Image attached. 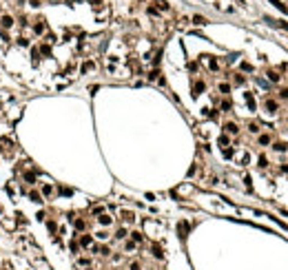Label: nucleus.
Wrapping results in <instances>:
<instances>
[{"label": "nucleus", "instance_id": "obj_2", "mask_svg": "<svg viewBox=\"0 0 288 270\" xmlns=\"http://www.w3.org/2000/svg\"><path fill=\"white\" fill-rule=\"evenodd\" d=\"M0 25H2L4 29H11V27H13V18H11V16H2V18H0Z\"/></svg>", "mask_w": 288, "mask_h": 270}, {"label": "nucleus", "instance_id": "obj_27", "mask_svg": "<svg viewBox=\"0 0 288 270\" xmlns=\"http://www.w3.org/2000/svg\"><path fill=\"white\" fill-rule=\"evenodd\" d=\"M42 53H44V55H49V53H51V49H49L47 44H42Z\"/></svg>", "mask_w": 288, "mask_h": 270}, {"label": "nucleus", "instance_id": "obj_26", "mask_svg": "<svg viewBox=\"0 0 288 270\" xmlns=\"http://www.w3.org/2000/svg\"><path fill=\"white\" fill-rule=\"evenodd\" d=\"M208 66H211V69H217V60H208Z\"/></svg>", "mask_w": 288, "mask_h": 270}, {"label": "nucleus", "instance_id": "obj_5", "mask_svg": "<svg viewBox=\"0 0 288 270\" xmlns=\"http://www.w3.org/2000/svg\"><path fill=\"white\" fill-rule=\"evenodd\" d=\"M224 128H226V133H230V135H235L237 131H239V128H237V124H235V122H228V124L224 126Z\"/></svg>", "mask_w": 288, "mask_h": 270}, {"label": "nucleus", "instance_id": "obj_17", "mask_svg": "<svg viewBox=\"0 0 288 270\" xmlns=\"http://www.w3.org/2000/svg\"><path fill=\"white\" fill-rule=\"evenodd\" d=\"M268 142H270V135H259V144H262V146L268 144Z\"/></svg>", "mask_w": 288, "mask_h": 270}, {"label": "nucleus", "instance_id": "obj_7", "mask_svg": "<svg viewBox=\"0 0 288 270\" xmlns=\"http://www.w3.org/2000/svg\"><path fill=\"white\" fill-rule=\"evenodd\" d=\"M273 148H275V151H286V148H288V144H286V142H275V144H273Z\"/></svg>", "mask_w": 288, "mask_h": 270}, {"label": "nucleus", "instance_id": "obj_3", "mask_svg": "<svg viewBox=\"0 0 288 270\" xmlns=\"http://www.w3.org/2000/svg\"><path fill=\"white\" fill-rule=\"evenodd\" d=\"M270 2H273V4H275V7H277V9L281 11V13H286V16H288V7H286V4H284V2H281V0H270Z\"/></svg>", "mask_w": 288, "mask_h": 270}, {"label": "nucleus", "instance_id": "obj_15", "mask_svg": "<svg viewBox=\"0 0 288 270\" xmlns=\"http://www.w3.org/2000/svg\"><path fill=\"white\" fill-rule=\"evenodd\" d=\"M91 241H93V239L89 237V235H84V237L80 239V244H82V246H91Z\"/></svg>", "mask_w": 288, "mask_h": 270}, {"label": "nucleus", "instance_id": "obj_13", "mask_svg": "<svg viewBox=\"0 0 288 270\" xmlns=\"http://www.w3.org/2000/svg\"><path fill=\"white\" fill-rule=\"evenodd\" d=\"M268 80H270V82H279V75H277L275 71H268Z\"/></svg>", "mask_w": 288, "mask_h": 270}, {"label": "nucleus", "instance_id": "obj_23", "mask_svg": "<svg viewBox=\"0 0 288 270\" xmlns=\"http://www.w3.org/2000/svg\"><path fill=\"white\" fill-rule=\"evenodd\" d=\"M266 164H268V160H266V157H264V155H262V157H259V166H262V168H264V166H266Z\"/></svg>", "mask_w": 288, "mask_h": 270}, {"label": "nucleus", "instance_id": "obj_24", "mask_svg": "<svg viewBox=\"0 0 288 270\" xmlns=\"http://www.w3.org/2000/svg\"><path fill=\"white\" fill-rule=\"evenodd\" d=\"M157 4H160V9H164V11H166V9H168V4H166V2H164V0H157Z\"/></svg>", "mask_w": 288, "mask_h": 270}, {"label": "nucleus", "instance_id": "obj_9", "mask_svg": "<svg viewBox=\"0 0 288 270\" xmlns=\"http://www.w3.org/2000/svg\"><path fill=\"white\" fill-rule=\"evenodd\" d=\"M246 102H248V106H251V111H255V100H253L251 93H246Z\"/></svg>", "mask_w": 288, "mask_h": 270}, {"label": "nucleus", "instance_id": "obj_30", "mask_svg": "<svg viewBox=\"0 0 288 270\" xmlns=\"http://www.w3.org/2000/svg\"><path fill=\"white\" fill-rule=\"evenodd\" d=\"M279 95H281L284 100H288V89H281V93H279Z\"/></svg>", "mask_w": 288, "mask_h": 270}, {"label": "nucleus", "instance_id": "obj_12", "mask_svg": "<svg viewBox=\"0 0 288 270\" xmlns=\"http://www.w3.org/2000/svg\"><path fill=\"white\" fill-rule=\"evenodd\" d=\"M219 146H222V148L228 146V137H226V135H219Z\"/></svg>", "mask_w": 288, "mask_h": 270}, {"label": "nucleus", "instance_id": "obj_11", "mask_svg": "<svg viewBox=\"0 0 288 270\" xmlns=\"http://www.w3.org/2000/svg\"><path fill=\"white\" fill-rule=\"evenodd\" d=\"M100 219V224H102V226H109V224H111V217L109 215H102V217H98Z\"/></svg>", "mask_w": 288, "mask_h": 270}, {"label": "nucleus", "instance_id": "obj_8", "mask_svg": "<svg viewBox=\"0 0 288 270\" xmlns=\"http://www.w3.org/2000/svg\"><path fill=\"white\" fill-rule=\"evenodd\" d=\"M151 250H153V257H157V259H162V257H164V255H162V248H160V246H153Z\"/></svg>", "mask_w": 288, "mask_h": 270}, {"label": "nucleus", "instance_id": "obj_21", "mask_svg": "<svg viewBox=\"0 0 288 270\" xmlns=\"http://www.w3.org/2000/svg\"><path fill=\"white\" fill-rule=\"evenodd\" d=\"M219 91H222V93H228L230 87H228V84H219Z\"/></svg>", "mask_w": 288, "mask_h": 270}, {"label": "nucleus", "instance_id": "obj_22", "mask_svg": "<svg viewBox=\"0 0 288 270\" xmlns=\"http://www.w3.org/2000/svg\"><path fill=\"white\" fill-rule=\"evenodd\" d=\"M31 199H33V201H42V199H40V193H36V190L31 193Z\"/></svg>", "mask_w": 288, "mask_h": 270}, {"label": "nucleus", "instance_id": "obj_10", "mask_svg": "<svg viewBox=\"0 0 288 270\" xmlns=\"http://www.w3.org/2000/svg\"><path fill=\"white\" fill-rule=\"evenodd\" d=\"M266 106H268V111H270V113H275V111H277V102H273V100H268V102H266Z\"/></svg>", "mask_w": 288, "mask_h": 270}, {"label": "nucleus", "instance_id": "obj_14", "mask_svg": "<svg viewBox=\"0 0 288 270\" xmlns=\"http://www.w3.org/2000/svg\"><path fill=\"white\" fill-rule=\"evenodd\" d=\"M25 182L33 184V182H36V175H33V173H25Z\"/></svg>", "mask_w": 288, "mask_h": 270}, {"label": "nucleus", "instance_id": "obj_16", "mask_svg": "<svg viewBox=\"0 0 288 270\" xmlns=\"http://www.w3.org/2000/svg\"><path fill=\"white\" fill-rule=\"evenodd\" d=\"M33 31H36V33H42V31H44V25H42V20H38V25L33 27Z\"/></svg>", "mask_w": 288, "mask_h": 270}, {"label": "nucleus", "instance_id": "obj_28", "mask_svg": "<svg viewBox=\"0 0 288 270\" xmlns=\"http://www.w3.org/2000/svg\"><path fill=\"white\" fill-rule=\"evenodd\" d=\"M235 84H244V78H242V75H235Z\"/></svg>", "mask_w": 288, "mask_h": 270}, {"label": "nucleus", "instance_id": "obj_4", "mask_svg": "<svg viewBox=\"0 0 288 270\" xmlns=\"http://www.w3.org/2000/svg\"><path fill=\"white\" fill-rule=\"evenodd\" d=\"M186 235H189V224H186V222H180V237H186Z\"/></svg>", "mask_w": 288, "mask_h": 270}, {"label": "nucleus", "instance_id": "obj_31", "mask_svg": "<svg viewBox=\"0 0 288 270\" xmlns=\"http://www.w3.org/2000/svg\"><path fill=\"white\" fill-rule=\"evenodd\" d=\"M31 7H40V0H31Z\"/></svg>", "mask_w": 288, "mask_h": 270}, {"label": "nucleus", "instance_id": "obj_6", "mask_svg": "<svg viewBox=\"0 0 288 270\" xmlns=\"http://www.w3.org/2000/svg\"><path fill=\"white\" fill-rule=\"evenodd\" d=\"M202 91H204V82H195V87H193V95H200Z\"/></svg>", "mask_w": 288, "mask_h": 270}, {"label": "nucleus", "instance_id": "obj_19", "mask_svg": "<svg viewBox=\"0 0 288 270\" xmlns=\"http://www.w3.org/2000/svg\"><path fill=\"white\" fill-rule=\"evenodd\" d=\"M115 237H117V239H124V237H126V230H124V228H120V230L115 233Z\"/></svg>", "mask_w": 288, "mask_h": 270}, {"label": "nucleus", "instance_id": "obj_29", "mask_svg": "<svg viewBox=\"0 0 288 270\" xmlns=\"http://www.w3.org/2000/svg\"><path fill=\"white\" fill-rule=\"evenodd\" d=\"M248 128H251V131H253V133H257V131H259V126L255 124V122H253V124H251V126H248Z\"/></svg>", "mask_w": 288, "mask_h": 270}, {"label": "nucleus", "instance_id": "obj_25", "mask_svg": "<svg viewBox=\"0 0 288 270\" xmlns=\"http://www.w3.org/2000/svg\"><path fill=\"white\" fill-rule=\"evenodd\" d=\"M76 228H78V230L84 228V222H82V219H78V222H76Z\"/></svg>", "mask_w": 288, "mask_h": 270}, {"label": "nucleus", "instance_id": "obj_18", "mask_svg": "<svg viewBox=\"0 0 288 270\" xmlns=\"http://www.w3.org/2000/svg\"><path fill=\"white\" fill-rule=\"evenodd\" d=\"M193 22H195V25H206V18H202V16H195Z\"/></svg>", "mask_w": 288, "mask_h": 270}, {"label": "nucleus", "instance_id": "obj_1", "mask_svg": "<svg viewBox=\"0 0 288 270\" xmlns=\"http://www.w3.org/2000/svg\"><path fill=\"white\" fill-rule=\"evenodd\" d=\"M264 20H266L268 25H273V27H281V29H286V31H288V22H284V20H275V18H268V16H266Z\"/></svg>", "mask_w": 288, "mask_h": 270}, {"label": "nucleus", "instance_id": "obj_32", "mask_svg": "<svg viewBox=\"0 0 288 270\" xmlns=\"http://www.w3.org/2000/svg\"><path fill=\"white\" fill-rule=\"evenodd\" d=\"M131 270H140V263H131Z\"/></svg>", "mask_w": 288, "mask_h": 270}, {"label": "nucleus", "instance_id": "obj_20", "mask_svg": "<svg viewBox=\"0 0 288 270\" xmlns=\"http://www.w3.org/2000/svg\"><path fill=\"white\" fill-rule=\"evenodd\" d=\"M131 237H133V241H142V233L135 230V233H131Z\"/></svg>", "mask_w": 288, "mask_h": 270}]
</instances>
